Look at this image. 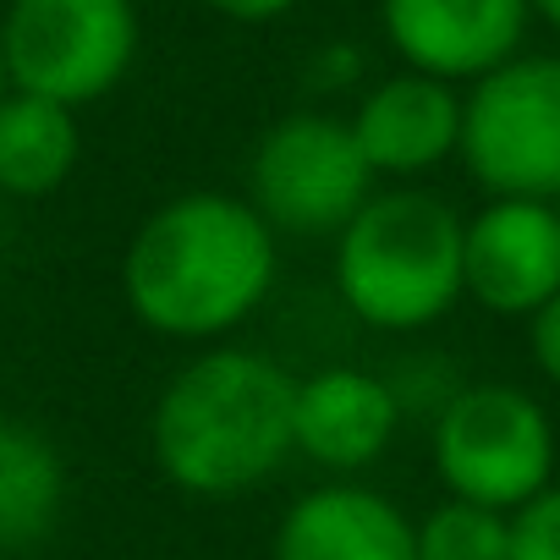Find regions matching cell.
Returning <instances> with one entry per match:
<instances>
[{
	"label": "cell",
	"instance_id": "cell-7",
	"mask_svg": "<svg viewBox=\"0 0 560 560\" xmlns=\"http://www.w3.org/2000/svg\"><path fill=\"white\" fill-rule=\"evenodd\" d=\"M143 23L132 0H7L0 50L12 89L83 110L116 94L138 61Z\"/></svg>",
	"mask_w": 560,
	"mask_h": 560
},
{
	"label": "cell",
	"instance_id": "cell-3",
	"mask_svg": "<svg viewBox=\"0 0 560 560\" xmlns=\"http://www.w3.org/2000/svg\"><path fill=\"white\" fill-rule=\"evenodd\" d=\"M467 214L423 187H374L352 225L330 242L336 303L374 336H423L467 303L462 280Z\"/></svg>",
	"mask_w": 560,
	"mask_h": 560
},
{
	"label": "cell",
	"instance_id": "cell-10",
	"mask_svg": "<svg viewBox=\"0 0 560 560\" xmlns=\"http://www.w3.org/2000/svg\"><path fill=\"white\" fill-rule=\"evenodd\" d=\"M347 121L380 187L423 182L462 154V89L407 67L358 89Z\"/></svg>",
	"mask_w": 560,
	"mask_h": 560
},
{
	"label": "cell",
	"instance_id": "cell-6",
	"mask_svg": "<svg viewBox=\"0 0 560 560\" xmlns=\"http://www.w3.org/2000/svg\"><path fill=\"white\" fill-rule=\"evenodd\" d=\"M483 198L560 203V50H522L462 89V154Z\"/></svg>",
	"mask_w": 560,
	"mask_h": 560
},
{
	"label": "cell",
	"instance_id": "cell-12",
	"mask_svg": "<svg viewBox=\"0 0 560 560\" xmlns=\"http://www.w3.org/2000/svg\"><path fill=\"white\" fill-rule=\"evenodd\" d=\"M269 560H418L412 516L363 478H325L287 500Z\"/></svg>",
	"mask_w": 560,
	"mask_h": 560
},
{
	"label": "cell",
	"instance_id": "cell-18",
	"mask_svg": "<svg viewBox=\"0 0 560 560\" xmlns=\"http://www.w3.org/2000/svg\"><path fill=\"white\" fill-rule=\"evenodd\" d=\"M527 358H533L538 380L560 390V298L544 303V308L527 319Z\"/></svg>",
	"mask_w": 560,
	"mask_h": 560
},
{
	"label": "cell",
	"instance_id": "cell-1",
	"mask_svg": "<svg viewBox=\"0 0 560 560\" xmlns=\"http://www.w3.org/2000/svg\"><path fill=\"white\" fill-rule=\"evenodd\" d=\"M280 280V236L225 187H187L154 203L121 253L127 314L176 347H220L264 314Z\"/></svg>",
	"mask_w": 560,
	"mask_h": 560
},
{
	"label": "cell",
	"instance_id": "cell-21",
	"mask_svg": "<svg viewBox=\"0 0 560 560\" xmlns=\"http://www.w3.org/2000/svg\"><path fill=\"white\" fill-rule=\"evenodd\" d=\"M12 94V72H7V50H0V100Z\"/></svg>",
	"mask_w": 560,
	"mask_h": 560
},
{
	"label": "cell",
	"instance_id": "cell-11",
	"mask_svg": "<svg viewBox=\"0 0 560 560\" xmlns=\"http://www.w3.org/2000/svg\"><path fill=\"white\" fill-rule=\"evenodd\" d=\"M407 407L390 374L363 363H325L298 374V456L330 478H363L390 456Z\"/></svg>",
	"mask_w": 560,
	"mask_h": 560
},
{
	"label": "cell",
	"instance_id": "cell-4",
	"mask_svg": "<svg viewBox=\"0 0 560 560\" xmlns=\"http://www.w3.org/2000/svg\"><path fill=\"white\" fill-rule=\"evenodd\" d=\"M429 462L451 500L516 516L560 483V434L549 407L516 380H462L429 412Z\"/></svg>",
	"mask_w": 560,
	"mask_h": 560
},
{
	"label": "cell",
	"instance_id": "cell-17",
	"mask_svg": "<svg viewBox=\"0 0 560 560\" xmlns=\"http://www.w3.org/2000/svg\"><path fill=\"white\" fill-rule=\"evenodd\" d=\"M363 83V50L358 45H325L308 61V89L314 94H347Z\"/></svg>",
	"mask_w": 560,
	"mask_h": 560
},
{
	"label": "cell",
	"instance_id": "cell-16",
	"mask_svg": "<svg viewBox=\"0 0 560 560\" xmlns=\"http://www.w3.org/2000/svg\"><path fill=\"white\" fill-rule=\"evenodd\" d=\"M511 560H560V483L511 516Z\"/></svg>",
	"mask_w": 560,
	"mask_h": 560
},
{
	"label": "cell",
	"instance_id": "cell-13",
	"mask_svg": "<svg viewBox=\"0 0 560 560\" xmlns=\"http://www.w3.org/2000/svg\"><path fill=\"white\" fill-rule=\"evenodd\" d=\"M72 472L61 445L28 423L0 418V555L39 549L67 516Z\"/></svg>",
	"mask_w": 560,
	"mask_h": 560
},
{
	"label": "cell",
	"instance_id": "cell-2",
	"mask_svg": "<svg viewBox=\"0 0 560 560\" xmlns=\"http://www.w3.org/2000/svg\"><path fill=\"white\" fill-rule=\"evenodd\" d=\"M298 456V374L258 347L192 352L149 407V462L192 500H242Z\"/></svg>",
	"mask_w": 560,
	"mask_h": 560
},
{
	"label": "cell",
	"instance_id": "cell-15",
	"mask_svg": "<svg viewBox=\"0 0 560 560\" xmlns=\"http://www.w3.org/2000/svg\"><path fill=\"white\" fill-rule=\"evenodd\" d=\"M418 560H511V516L472 505V500H440L423 516H412Z\"/></svg>",
	"mask_w": 560,
	"mask_h": 560
},
{
	"label": "cell",
	"instance_id": "cell-5",
	"mask_svg": "<svg viewBox=\"0 0 560 560\" xmlns=\"http://www.w3.org/2000/svg\"><path fill=\"white\" fill-rule=\"evenodd\" d=\"M380 176L369 171L352 121L336 110H287L275 116L242 176V198L269 220V231L287 242H336L352 214L374 198Z\"/></svg>",
	"mask_w": 560,
	"mask_h": 560
},
{
	"label": "cell",
	"instance_id": "cell-8",
	"mask_svg": "<svg viewBox=\"0 0 560 560\" xmlns=\"http://www.w3.org/2000/svg\"><path fill=\"white\" fill-rule=\"evenodd\" d=\"M467 303L494 319H533L560 298V203L483 198L462 225Z\"/></svg>",
	"mask_w": 560,
	"mask_h": 560
},
{
	"label": "cell",
	"instance_id": "cell-14",
	"mask_svg": "<svg viewBox=\"0 0 560 560\" xmlns=\"http://www.w3.org/2000/svg\"><path fill=\"white\" fill-rule=\"evenodd\" d=\"M83 160L78 110L12 89L0 100V192L7 198H50L72 182Z\"/></svg>",
	"mask_w": 560,
	"mask_h": 560
},
{
	"label": "cell",
	"instance_id": "cell-19",
	"mask_svg": "<svg viewBox=\"0 0 560 560\" xmlns=\"http://www.w3.org/2000/svg\"><path fill=\"white\" fill-rule=\"evenodd\" d=\"M198 7H209V12H214V18H225V23L258 28V23H280L287 12H298L303 0H198Z\"/></svg>",
	"mask_w": 560,
	"mask_h": 560
},
{
	"label": "cell",
	"instance_id": "cell-9",
	"mask_svg": "<svg viewBox=\"0 0 560 560\" xmlns=\"http://www.w3.org/2000/svg\"><path fill=\"white\" fill-rule=\"evenodd\" d=\"M527 0H380L385 45L407 72L472 89L527 39Z\"/></svg>",
	"mask_w": 560,
	"mask_h": 560
},
{
	"label": "cell",
	"instance_id": "cell-20",
	"mask_svg": "<svg viewBox=\"0 0 560 560\" xmlns=\"http://www.w3.org/2000/svg\"><path fill=\"white\" fill-rule=\"evenodd\" d=\"M527 12H533L544 28H555V34H560V0H527Z\"/></svg>",
	"mask_w": 560,
	"mask_h": 560
}]
</instances>
